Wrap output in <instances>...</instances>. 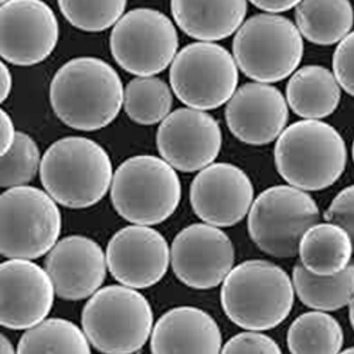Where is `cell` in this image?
Listing matches in <instances>:
<instances>
[{
  "label": "cell",
  "mask_w": 354,
  "mask_h": 354,
  "mask_svg": "<svg viewBox=\"0 0 354 354\" xmlns=\"http://www.w3.org/2000/svg\"><path fill=\"white\" fill-rule=\"evenodd\" d=\"M16 136V129L12 118L0 108V158H3L12 147Z\"/></svg>",
  "instance_id": "34"
},
{
  "label": "cell",
  "mask_w": 354,
  "mask_h": 354,
  "mask_svg": "<svg viewBox=\"0 0 354 354\" xmlns=\"http://www.w3.org/2000/svg\"><path fill=\"white\" fill-rule=\"evenodd\" d=\"M353 203H354V187L348 186L343 189L329 204L323 217L329 224H335L343 228L350 237H354V221H353Z\"/></svg>",
  "instance_id": "33"
},
{
  "label": "cell",
  "mask_w": 354,
  "mask_h": 354,
  "mask_svg": "<svg viewBox=\"0 0 354 354\" xmlns=\"http://www.w3.org/2000/svg\"><path fill=\"white\" fill-rule=\"evenodd\" d=\"M275 166L288 186L320 192L333 186L346 170L347 147L343 136L323 121H298L278 136Z\"/></svg>",
  "instance_id": "4"
},
{
  "label": "cell",
  "mask_w": 354,
  "mask_h": 354,
  "mask_svg": "<svg viewBox=\"0 0 354 354\" xmlns=\"http://www.w3.org/2000/svg\"><path fill=\"white\" fill-rule=\"evenodd\" d=\"M354 36L347 35L336 47L333 55V77L340 90L348 95L354 94V74H353V55H354Z\"/></svg>",
  "instance_id": "32"
},
{
  "label": "cell",
  "mask_w": 354,
  "mask_h": 354,
  "mask_svg": "<svg viewBox=\"0 0 354 354\" xmlns=\"http://www.w3.org/2000/svg\"><path fill=\"white\" fill-rule=\"evenodd\" d=\"M0 354H16L13 344L2 333H0Z\"/></svg>",
  "instance_id": "37"
},
{
  "label": "cell",
  "mask_w": 354,
  "mask_h": 354,
  "mask_svg": "<svg viewBox=\"0 0 354 354\" xmlns=\"http://www.w3.org/2000/svg\"><path fill=\"white\" fill-rule=\"evenodd\" d=\"M41 155L37 143L24 132H16L9 152L0 158V187L27 186L40 170Z\"/></svg>",
  "instance_id": "29"
},
{
  "label": "cell",
  "mask_w": 354,
  "mask_h": 354,
  "mask_svg": "<svg viewBox=\"0 0 354 354\" xmlns=\"http://www.w3.org/2000/svg\"><path fill=\"white\" fill-rule=\"evenodd\" d=\"M286 342L290 354H339L344 335L333 316L313 310L292 322Z\"/></svg>",
  "instance_id": "26"
},
{
  "label": "cell",
  "mask_w": 354,
  "mask_h": 354,
  "mask_svg": "<svg viewBox=\"0 0 354 354\" xmlns=\"http://www.w3.org/2000/svg\"><path fill=\"white\" fill-rule=\"evenodd\" d=\"M169 80L179 101L204 112L230 101L239 85V68L225 47L197 41L176 54Z\"/></svg>",
  "instance_id": "10"
},
{
  "label": "cell",
  "mask_w": 354,
  "mask_h": 354,
  "mask_svg": "<svg viewBox=\"0 0 354 354\" xmlns=\"http://www.w3.org/2000/svg\"><path fill=\"white\" fill-rule=\"evenodd\" d=\"M44 271L58 298L82 301L100 290L106 278L105 252L91 239L70 235L50 250Z\"/></svg>",
  "instance_id": "18"
},
{
  "label": "cell",
  "mask_w": 354,
  "mask_h": 354,
  "mask_svg": "<svg viewBox=\"0 0 354 354\" xmlns=\"http://www.w3.org/2000/svg\"><path fill=\"white\" fill-rule=\"evenodd\" d=\"M50 102L67 127L93 132L112 124L124 102L122 80L101 58L78 57L55 73Z\"/></svg>",
  "instance_id": "1"
},
{
  "label": "cell",
  "mask_w": 354,
  "mask_h": 354,
  "mask_svg": "<svg viewBox=\"0 0 354 354\" xmlns=\"http://www.w3.org/2000/svg\"><path fill=\"white\" fill-rule=\"evenodd\" d=\"M289 109L278 88L248 82L235 90L225 105L230 132L243 143L263 146L278 139L286 128Z\"/></svg>",
  "instance_id": "19"
},
{
  "label": "cell",
  "mask_w": 354,
  "mask_h": 354,
  "mask_svg": "<svg viewBox=\"0 0 354 354\" xmlns=\"http://www.w3.org/2000/svg\"><path fill=\"white\" fill-rule=\"evenodd\" d=\"M156 145L160 159L170 167L193 173L214 163L221 151L223 132L210 113L179 108L160 122Z\"/></svg>",
  "instance_id": "14"
},
{
  "label": "cell",
  "mask_w": 354,
  "mask_h": 354,
  "mask_svg": "<svg viewBox=\"0 0 354 354\" xmlns=\"http://www.w3.org/2000/svg\"><path fill=\"white\" fill-rule=\"evenodd\" d=\"M82 332L98 351L133 354L149 340L153 310L143 295L122 285L97 290L82 309Z\"/></svg>",
  "instance_id": "6"
},
{
  "label": "cell",
  "mask_w": 354,
  "mask_h": 354,
  "mask_svg": "<svg viewBox=\"0 0 354 354\" xmlns=\"http://www.w3.org/2000/svg\"><path fill=\"white\" fill-rule=\"evenodd\" d=\"M108 152L93 139L70 136L54 142L41 158L40 179L46 193L68 209L100 203L112 182Z\"/></svg>",
  "instance_id": "3"
},
{
  "label": "cell",
  "mask_w": 354,
  "mask_h": 354,
  "mask_svg": "<svg viewBox=\"0 0 354 354\" xmlns=\"http://www.w3.org/2000/svg\"><path fill=\"white\" fill-rule=\"evenodd\" d=\"M339 354H354V350H353V347H348V348H346V350L340 351Z\"/></svg>",
  "instance_id": "38"
},
{
  "label": "cell",
  "mask_w": 354,
  "mask_h": 354,
  "mask_svg": "<svg viewBox=\"0 0 354 354\" xmlns=\"http://www.w3.org/2000/svg\"><path fill=\"white\" fill-rule=\"evenodd\" d=\"M57 203L32 186L0 194V255L9 259H37L50 252L62 234Z\"/></svg>",
  "instance_id": "8"
},
{
  "label": "cell",
  "mask_w": 354,
  "mask_h": 354,
  "mask_svg": "<svg viewBox=\"0 0 354 354\" xmlns=\"http://www.w3.org/2000/svg\"><path fill=\"white\" fill-rule=\"evenodd\" d=\"M12 86H13V78L9 67L0 60V104H3L10 93H12Z\"/></svg>",
  "instance_id": "36"
},
{
  "label": "cell",
  "mask_w": 354,
  "mask_h": 354,
  "mask_svg": "<svg viewBox=\"0 0 354 354\" xmlns=\"http://www.w3.org/2000/svg\"><path fill=\"white\" fill-rule=\"evenodd\" d=\"M342 90L330 70L305 66L295 71L286 85V104L306 121H320L339 106Z\"/></svg>",
  "instance_id": "22"
},
{
  "label": "cell",
  "mask_w": 354,
  "mask_h": 354,
  "mask_svg": "<svg viewBox=\"0 0 354 354\" xmlns=\"http://www.w3.org/2000/svg\"><path fill=\"white\" fill-rule=\"evenodd\" d=\"M304 39L289 19L257 15L241 24L232 41L237 68L259 84H272L290 77L304 57Z\"/></svg>",
  "instance_id": "7"
},
{
  "label": "cell",
  "mask_w": 354,
  "mask_h": 354,
  "mask_svg": "<svg viewBox=\"0 0 354 354\" xmlns=\"http://www.w3.org/2000/svg\"><path fill=\"white\" fill-rule=\"evenodd\" d=\"M16 354H91V348L75 323L53 317L26 330Z\"/></svg>",
  "instance_id": "27"
},
{
  "label": "cell",
  "mask_w": 354,
  "mask_h": 354,
  "mask_svg": "<svg viewBox=\"0 0 354 354\" xmlns=\"http://www.w3.org/2000/svg\"><path fill=\"white\" fill-rule=\"evenodd\" d=\"M235 250L228 235L209 224H192L170 247L174 275L189 288L205 290L223 283L234 268Z\"/></svg>",
  "instance_id": "13"
},
{
  "label": "cell",
  "mask_w": 354,
  "mask_h": 354,
  "mask_svg": "<svg viewBox=\"0 0 354 354\" xmlns=\"http://www.w3.org/2000/svg\"><path fill=\"white\" fill-rule=\"evenodd\" d=\"M301 265L316 277H333L351 263L353 239L340 227L317 223L301 239Z\"/></svg>",
  "instance_id": "23"
},
{
  "label": "cell",
  "mask_w": 354,
  "mask_h": 354,
  "mask_svg": "<svg viewBox=\"0 0 354 354\" xmlns=\"http://www.w3.org/2000/svg\"><path fill=\"white\" fill-rule=\"evenodd\" d=\"M60 27L40 0H10L0 6V57L19 67L36 66L51 55Z\"/></svg>",
  "instance_id": "12"
},
{
  "label": "cell",
  "mask_w": 354,
  "mask_h": 354,
  "mask_svg": "<svg viewBox=\"0 0 354 354\" xmlns=\"http://www.w3.org/2000/svg\"><path fill=\"white\" fill-rule=\"evenodd\" d=\"M247 216L252 243L274 258L298 255L302 235L320 220L315 198L288 185L263 190L252 201Z\"/></svg>",
  "instance_id": "9"
},
{
  "label": "cell",
  "mask_w": 354,
  "mask_h": 354,
  "mask_svg": "<svg viewBox=\"0 0 354 354\" xmlns=\"http://www.w3.org/2000/svg\"><path fill=\"white\" fill-rule=\"evenodd\" d=\"M106 268L122 286L146 289L159 283L170 265V247L163 235L145 225H129L112 235Z\"/></svg>",
  "instance_id": "15"
},
{
  "label": "cell",
  "mask_w": 354,
  "mask_h": 354,
  "mask_svg": "<svg viewBox=\"0 0 354 354\" xmlns=\"http://www.w3.org/2000/svg\"><path fill=\"white\" fill-rule=\"evenodd\" d=\"M295 19L301 36L316 46L340 43L353 28V9L347 0H305L295 8Z\"/></svg>",
  "instance_id": "24"
},
{
  "label": "cell",
  "mask_w": 354,
  "mask_h": 354,
  "mask_svg": "<svg viewBox=\"0 0 354 354\" xmlns=\"http://www.w3.org/2000/svg\"><path fill=\"white\" fill-rule=\"evenodd\" d=\"M293 292L301 302L317 312L339 310L353 302L354 293V267H348L333 277H316L306 271L301 262L293 267Z\"/></svg>",
  "instance_id": "25"
},
{
  "label": "cell",
  "mask_w": 354,
  "mask_h": 354,
  "mask_svg": "<svg viewBox=\"0 0 354 354\" xmlns=\"http://www.w3.org/2000/svg\"><path fill=\"white\" fill-rule=\"evenodd\" d=\"M109 44L113 60L121 68L138 77H153L171 64L179 48V36L165 13L138 8L118 20Z\"/></svg>",
  "instance_id": "11"
},
{
  "label": "cell",
  "mask_w": 354,
  "mask_h": 354,
  "mask_svg": "<svg viewBox=\"0 0 354 354\" xmlns=\"http://www.w3.org/2000/svg\"><path fill=\"white\" fill-rule=\"evenodd\" d=\"M298 3L297 0H255L252 6L265 12V15H277L295 9Z\"/></svg>",
  "instance_id": "35"
},
{
  "label": "cell",
  "mask_w": 354,
  "mask_h": 354,
  "mask_svg": "<svg viewBox=\"0 0 354 354\" xmlns=\"http://www.w3.org/2000/svg\"><path fill=\"white\" fill-rule=\"evenodd\" d=\"M223 335L212 315L194 306L167 310L151 333L152 354H220Z\"/></svg>",
  "instance_id": "20"
},
{
  "label": "cell",
  "mask_w": 354,
  "mask_h": 354,
  "mask_svg": "<svg viewBox=\"0 0 354 354\" xmlns=\"http://www.w3.org/2000/svg\"><path fill=\"white\" fill-rule=\"evenodd\" d=\"M170 86L158 77H136L124 88V102L129 120L138 125H156L171 112Z\"/></svg>",
  "instance_id": "28"
},
{
  "label": "cell",
  "mask_w": 354,
  "mask_h": 354,
  "mask_svg": "<svg viewBox=\"0 0 354 354\" xmlns=\"http://www.w3.org/2000/svg\"><path fill=\"white\" fill-rule=\"evenodd\" d=\"M254 186L248 174L232 163H212L200 170L190 186L194 214L212 227H232L248 214Z\"/></svg>",
  "instance_id": "16"
},
{
  "label": "cell",
  "mask_w": 354,
  "mask_h": 354,
  "mask_svg": "<svg viewBox=\"0 0 354 354\" xmlns=\"http://www.w3.org/2000/svg\"><path fill=\"white\" fill-rule=\"evenodd\" d=\"M170 10L176 24L200 43H214L237 33L247 16L248 3L234 2H185L174 0Z\"/></svg>",
  "instance_id": "21"
},
{
  "label": "cell",
  "mask_w": 354,
  "mask_h": 354,
  "mask_svg": "<svg viewBox=\"0 0 354 354\" xmlns=\"http://www.w3.org/2000/svg\"><path fill=\"white\" fill-rule=\"evenodd\" d=\"M47 272L33 261L0 263V326L28 330L46 320L54 304Z\"/></svg>",
  "instance_id": "17"
},
{
  "label": "cell",
  "mask_w": 354,
  "mask_h": 354,
  "mask_svg": "<svg viewBox=\"0 0 354 354\" xmlns=\"http://www.w3.org/2000/svg\"><path fill=\"white\" fill-rule=\"evenodd\" d=\"M293 302L290 277L270 261H244L223 281L224 313L232 323L250 332L279 326L290 315Z\"/></svg>",
  "instance_id": "2"
},
{
  "label": "cell",
  "mask_w": 354,
  "mask_h": 354,
  "mask_svg": "<svg viewBox=\"0 0 354 354\" xmlns=\"http://www.w3.org/2000/svg\"><path fill=\"white\" fill-rule=\"evenodd\" d=\"M63 16L82 32L98 33L115 26L127 10L124 0L112 2H71L62 0L58 2Z\"/></svg>",
  "instance_id": "30"
},
{
  "label": "cell",
  "mask_w": 354,
  "mask_h": 354,
  "mask_svg": "<svg viewBox=\"0 0 354 354\" xmlns=\"http://www.w3.org/2000/svg\"><path fill=\"white\" fill-rule=\"evenodd\" d=\"M115 212L135 225H156L170 218L182 200L176 170L163 159L139 155L116 169L111 182Z\"/></svg>",
  "instance_id": "5"
},
{
  "label": "cell",
  "mask_w": 354,
  "mask_h": 354,
  "mask_svg": "<svg viewBox=\"0 0 354 354\" xmlns=\"http://www.w3.org/2000/svg\"><path fill=\"white\" fill-rule=\"evenodd\" d=\"M220 354H282L279 344L261 332H243L232 336Z\"/></svg>",
  "instance_id": "31"
}]
</instances>
